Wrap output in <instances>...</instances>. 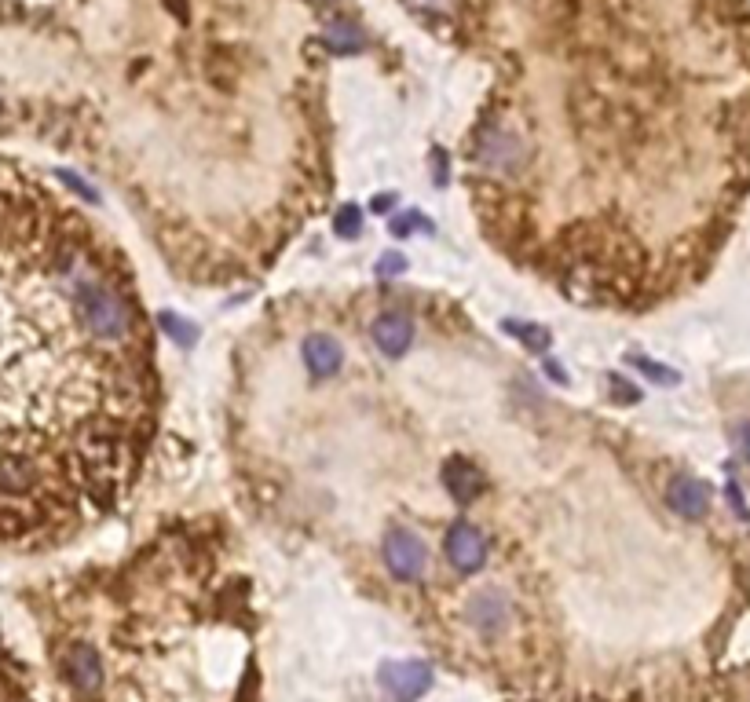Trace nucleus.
Segmentation results:
<instances>
[{
	"label": "nucleus",
	"instance_id": "nucleus-11",
	"mask_svg": "<svg viewBox=\"0 0 750 702\" xmlns=\"http://www.w3.org/2000/svg\"><path fill=\"white\" fill-rule=\"evenodd\" d=\"M505 330L513 333L516 341L524 344L527 351H535V355L549 351V344H553V333H549L546 326H535V322H524V326H520V322L509 319V322H505Z\"/></svg>",
	"mask_w": 750,
	"mask_h": 702
},
{
	"label": "nucleus",
	"instance_id": "nucleus-12",
	"mask_svg": "<svg viewBox=\"0 0 750 702\" xmlns=\"http://www.w3.org/2000/svg\"><path fill=\"white\" fill-rule=\"evenodd\" d=\"M158 322H161V330L172 337V344H180V348H194V344H198V326H194V322L180 319V315H169V311L158 315Z\"/></svg>",
	"mask_w": 750,
	"mask_h": 702
},
{
	"label": "nucleus",
	"instance_id": "nucleus-16",
	"mask_svg": "<svg viewBox=\"0 0 750 702\" xmlns=\"http://www.w3.org/2000/svg\"><path fill=\"white\" fill-rule=\"evenodd\" d=\"M414 227H421V231H432V224L421 213H410V216H399V220H392V234H396V238H407Z\"/></svg>",
	"mask_w": 750,
	"mask_h": 702
},
{
	"label": "nucleus",
	"instance_id": "nucleus-6",
	"mask_svg": "<svg viewBox=\"0 0 750 702\" xmlns=\"http://www.w3.org/2000/svg\"><path fill=\"white\" fill-rule=\"evenodd\" d=\"M63 670L66 681L81 695H96L103 688V662H99V651L92 644H70L63 655Z\"/></svg>",
	"mask_w": 750,
	"mask_h": 702
},
{
	"label": "nucleus",
	"instance_id": "nucleus-23",
	"mask_svg": "<svg viewBox=\"0 0 750 702\" xmlns=\"http://www.w3.org/2000/svg\"><path fill=\"white\" fill-rule=\"evenodd\" d=\"M546 373H549V377H557V384H568V373H564V366H560V362L549 359L546 362Z\"/></svg>",
	"mask_w": 750,
	"mask_h": 702
},
{
	"label": "nucleus",
	"instance_id": "nucleus-7",
	"mask_svg": "<svg viewBox=\"0 0 750 702\" xmlns=\"http://www.w3.org/2000/svg\"><path fill=\"white\" fill-rule=\"evenodd\" d=\"M443 487H447V494L458 501V505H472V501L487 490V476H483L472 461L450 458L447 465H443Z\"/></svg>",
	"mask_w": 750,
	"mask_h": 702
},
{
	"label": "nucleus",
	"instance_id": "nucleus-10",
	"mask_svg": "<svg viewBox=\"0 0 750 702\" xmlns=\"http://www.w3.org/2000/svg\"><path fill=\"white\" fill-rule=\"evenodd\" d=\"M322 48L333 55H359L366 48V33L348 19H333L322 30Z\"/></svg>",
	"mask_w": 750,
	"mask_h": 702
},
{
	"label": "nucleus",
	"instance_id": "nucleus-17",
	"mask_svg": "<svg viewBox=\"0 0 750 702\" xmlns=\"http://www.w3.org/2000/svg\"><path fill=\"white\" fill-rule=\"evenodd\" d=\"M403 271H407V256H399V253H385L381 256V264H377V275L381 278L403 275Z\"/></svg>",
	"mask_w": 750,
	"mask_h": 702
},
{
	"label": "nucleus",
	"instance_id": "nucleus-3",
	"mask_svg": "<svg viewBox=\"0 0 750 702\" xmlns=\"http://www.w3.org/2000/svg\"><path fill=\"white\" fill-rule=\"evenodd\" d=\"M443 553H447L450 567L461 571V575H476L483 564H487V538L480 534V527L472 523H454L443 538Z\"/></svg>",
	"mask_w": 750,
	"mask_h": 702
},
{
	"label": "nucleus",
	"instance_id": "nucleus-2",
	"mask_svg": "<svg viewBox=\"0 0 750 702\" xmlns=\"http://www.w3.org/2000/svg\"><path fill=\"white\" fill-rule=\"evenodd\" d=\"M436 673H432L429 662L421 659H407V662H385L377 670V684L381 692L392 702H418L421 695H429Z\"/></svg>",
	"mask_w": 750,
	"mask_h": 702
},
{
	"label": "nucleus",
	"instance_id": "nucleus-24",
	"mask_svg": "<svg viewBox=\"0 0 750 702\" xmlns=\"http://www.w3.org/2000/svg\"><path fill=\"white\" fill-rule=\"evenodd\" d=\"M169 8H176V19L187 22V0H169Z\"/></svg>",
	"mask_w": 750,
	"mask_h": 702
},
{
	"label": "nucleus",
	"instance_id": "nucleus-20",
	"mask_svg": "<svg viewBox=\"0 0 750 702\" xmlns=\"http://www.w3.org/2000/svg\"><path fill=\"white\" fill-rule=\"evenodd\" d=\"M59 176H63V183H66V187H74V191L81 194V198H88V202H96V191H92L88 183H81V180H77L74 172H59Z\"/></svg>",
	"mask_w": 750,
	"mask_h": 702
},
{
	"label": "nucleus",
	"instance_id": "nucleus-5",
	"mask_svg": "<svg viewBox=\"0 0 750 702\" xmlns=\"http://www.w3.org/2000/svg\"><path fill=\"white\" fill-rule=\"evenodd\" d=\"M666 505H670L681 520H703L710 512V487L703 479L681 472V476H674L670 487H666Z\"/></svg>",
	"mask_w": 750,
	"mask_h": 702
},
{
	"label": "nucleus",
	"instance_id": "nucleus-1",
	"mask_svg": "<svg viewBox=\"0 0 750 702\" xmlns=\"http://www.w3.org/2000/svg\"><path fill=\"white\" fill-rule=\"evenodd\" d=\"M381 560H385L388 575L396 582H418L429 567V549L418 534L407 531V527H392L381 542Z\"/></svg>",
	"mask_w": 750,
	"mask_h": 702
},
{
	"label": "nucleus",
	"instance_id": "nucleus-13",
	"mask_svg": "<svg viewBox=\"0 0 750 702\" xmlns=\"http://www.w3.org/2000/svg\"><path fill=\"white\" fill-rule=\"evenodd\" d=\"M630 362L655 384H677V381H681V373H677V370H670V366H659V362L644 359V355H630Z\"/></svg>",
	"mask_w": 750,
	"mask_h": 702
},
{
	"label": "nucleus",
	"instance_id": "nucleus-18",
	"mask_svg": "<svg viewBox=\"0 0 750 702\" xmlns=\"http://www.w3.org/2000/svg\"><path fill=\"white\" fill-rule=\"evenodd\" d=\"M407 4L421 15H447L450 8V0H407Z\"/></svg>",
	"mask_w": 750,
	"mask_h": 702
},
{
	"label": "nucleus",
	"instance_id": "nucleus-22",
	"mask_svg": "<svg viewBox=\"0 0 750 702\" xmlns=\"http://www.w3.org/2000/svg\"><path fill=\"white\" fill-rule=\"evenodd\" d=\"M392 202H396V194H381V198H374V202H370V209H374V213H388V209H392Z\"/></svg>",
	"mask_w": 750,
	"mask_h": 702
},
{
	"label": "nucleus",
	"instance_id": "nucleus-21",
	"mask_svg": "<svg viewBox=\"0 0 750 702\" xmlns=\"http://www.w3.org/2000/svg\"><path fill=\"white\" fill-rule=\"evenodd\" d=\"M736 447H740V454L750 461V421H740V425H736Z\"/></svg>",
	"mask_w": 750,
	"mask_h": 702
},
{
	"label": "nucleus",
	"instance_id": "nucleus-14",
	"mask_svg": "<svg viewBox=\"0 0 750 702\" xmlns=\"http://www.w3.org/2000/svg\"><path fill=\"white\" fill-rule=\"evenodd\" d=\"M333 231L341 234V238H359V231H363V213H359V205H344L341 213L333 216Z\"/></svg>",
	"mask_w": 750,
	"mask_h": 702
},
{
	"label": "nucleus",
	"instance_id": "nucleus-19",
	"mask_svg": "<svg viewBox=\"0 0 750 702\" xmlns=\"http://www.w3.org/2000/svg\"><path fill=\"white\" fill-rule=\"evenodd\" d=\"M729 498H732V509L740 512L743 520H750V509H747V501H743V490H740V483H736V479H729Z\"/></svg>",
	"mask_w": 750,
	"mask_h": 702
},
{
	"label": "nucleus",
	"instance_id": "nucleus-9",
	"mask_svg": "<svg viewBox=\"0 0 750 702\" xmlns=\"http://www.w3.org/2000/svg\"><path fill=\"white\" fill-rule=\"evenodd\" d=\"M304 362H308V373L315 381H326V377H333V373L341 370L344 351L330 333H311L308 341H304Z\"/></svg>",
	"mask_w": 750,
	"mask_h": 702
},
{
	"label": "nucleus",
	"instance_id": "nucleus-15",
	"mask_svg": "<svg viewBox=\"0 0 750 702\" xmlns=\"http://www.w3.org/2000/svg\"><path fill=\"white\" fill-rule=\"evenodd\" d=\"M608 392H611V399H615V403H622V406H630V403H641V392H637V388H633V384L626 381V377H619V373H615V377H611Z\"/></svg>",
	"mask_w": 750,
	"mask_h": 702
},
{
	"label": "nucleus",
	"instance_id": "nucleus-4",
	"mask_svg": "<svg viewBox=\"0 0 750 702\" xmlns=\"http://www.w3.org/2000/svg\"><path fill=\"white\" fill-rule=\"evenodd\" d=\"M509 615H513V607H509V596H505L502 589H480V593H472L469 604H465V622H469L480 637H498V633L509 626Z\"/></svg>",
	"mask_w": 750,
	"mask_h": 702
},
{
	"label": "nucleus",
	"instance_id": "nucleus-8",
	"mask_svg": "<svg viewBox=\"0 0 750 702\" xmlns=\"http://www.w3.org/2000/svg\"><path fill=\"white\" fill-rule=\"evenodd\" d=\"M410 341H414V322L407 315H396V311H385L374 319V344L385 351L388 359H399L407 355Z\"/></svg>",
	"mask_w": 750,
	"mask_h": 702
},
{
	"label": "nucleus",
	"instance_id": "nucleus-25",
	"mask_svg": "<svg viewBox=\"0 0 750 702\" xmlns=\"http://www.w3.org/2000/svg\"><path fill=\"white\" fill-rule=\"evenodd\" d=\"M315 4H337V0H315Z\"/></svg>",
	"mask_w": 750,
	"mask_h": 702
}]
</instances>
